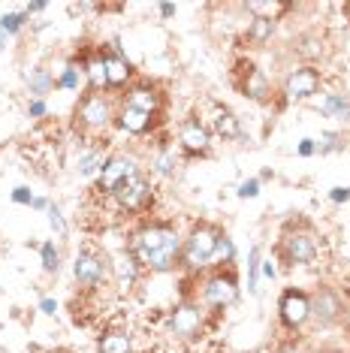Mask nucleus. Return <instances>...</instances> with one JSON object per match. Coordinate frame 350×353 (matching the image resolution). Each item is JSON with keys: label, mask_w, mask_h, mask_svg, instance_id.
<instances>
[{"label": "nucleus", "mask_w": 350, "mask_h": 353, "mask_svg": "<svg viewBox=\"0 0 350 353\" xmlns=\"http://www.w3.org/2000/svg\"><path fill=\"white\" fill-rule=\"evenodd\" d=\"M21 25H25V15H3L0 19V30L3 34H15V30H21Z\"/></svg>", "instance_id": "obj_26"}, {"label": "nucleus", "mask_w": 350, "mask_h": 353, "mask_svg": "<svg viewBox=\"0 0 350 353\" xmlns=\"http://www.w3.org/2000/svg\"><path fill=\"white\" fill-rule=\"evenodd\" d=\"M214 130L220 136H227V139H236L238 136V121L236 115L229 109H218V115H214Z\"/></svg>", "instance_id": "obj_19"}, {"label": "nucleus", "mask_w": 350, "mask_h": 353, "mask_svg": "<svg viewBox=\"0 0 350 353\" xmlns=\"http://www.w3.org/2000/svg\"><path fill=\"white\" fill-rule=\"evenodd\" d=\"M314 148H317L314 142H311V139H305V142L299 145V154H302V157H308V154H314Z\"/></svg>", "instance_id": "obj_38"}, {"label": "nucleus", "mask_w": 350, "mask_h": 353, "mask_svg": "<svg viewBox=\"0 0 350 353\" xmlns=\"http://www.w3.org/2000/svg\"><path fill=\"white\" fill-rule=\"evenodd\" d=\"M12 199H15V203H30V205H34V196L28 194V188H15Z\"/></svg>", "instance_id": "obj_34"}, {"label": "nucleus", "mask_w": 350, "mask_h": 353, "mask_svg": "<svg viewBox=\"0 0 350 353\" xmlns=\"http://www.w3.org/2000/svg\"><path fill=\"white\" fill-rule=\"evenodd\" d=\"M218 242H220L218 230H212V227L194 230V232H190V239L185 242V248H181V260H185L190 269H200V266H205V263L214 256V251H218Z\"/></svg>", "instance_id": "obj_2"}, {"label": "nucleus", "mask_w": 350, "mask_h": 353, "mask_svg": "<svg viewBox=\"0 0 350 353\" xmlns=\"http://www.w3.org/2000/svg\"><path fill=\"white\" fill-rule=\"evenodd\" d=\"M311 314L320 320V323H336V320L344 314L341 296H338L336 290H329V287L317 290V293H314V299H311Z\"/></svg>", "instance_id": "obj_7"}, {"label": "nucleus", "mask_w": 350, "mask_h": 353, "mask_svg": "<svg viewBox=\"0 0 350 353\" xmlns=\"http://www.w3.org/2000/svg\"><path fill=\"white\" fill-rule=\"evenodd\" d=\"M28 85H30V94L43 97V94H49V88H52V76L45 73V70H34V76L28 79Z\"/></svg>", "instance_id": "obj_23"}, {"label": "nucleus", "mask_w": 350, "mask_h": 353, "mask_svg": "<svg viewBox=\"0 0 350 353\" xmlns=\"http://www.w3.org/2000/svg\"><path fill=\"white\" fill-rule=\"evenodd\" d=\"M73 275L79 284H85V287H97L103 278H106V260L97 254H79L76 256V266H73Z\"/></svg>", "instance_id": "obj_6"}, {"label": "nucleus", "mask_w": 350, "mask_h": 353, "mask_svg": "<svg viewBox=\"0 0 350 353\" xmlns=\"http://www.w3.org/2000/svg\"><path fill=\"white\" fill-rule=\"evenodd\" d=\"M169 326L178 339H194V335H200L203 311L196 308V305H178L169 317Z\"/></svg>", "instance_id": "obj_5"}, {"label": "nucleus", "mask_w": 350, "mask_h": 353, "mask_svg": "<svg viewBox=\"0 0 350 353\" xmlns=\"http://www.w3.org/2000/svg\"><path fill=\"white\" fill-rule=\"evenodd\" d=\"M148 196H151V188H148V181L142 179V175H133L130 181H124L121 188L115 190V199L124 208H142L148 203Z\"/></svg>", "instance_id": "obj_10"}, {"label": "nucleus", "mask_w": 350, "mask_h": 353, "mask_svg": "<svg viewBox=\"0 0 350 353\" xmlns=\"http://www.w3.org/2000/svg\"><path fill=\"white\" fill-rule=\"evenodd\" d=\"M251 10H254V12H266L262 19H272L275 12L284 10V3H251Z\"/></svg>", "instance_id": "obj_28"}, {"label": "nucleus", "mask_w": 350, "mask_h": 353, "mask_svg": "<svg viewBox=\"0 0 350 353\" xmlns=\"http://www.w3.org/2000/svg\"><path fill=\"white\" fill-rule=\"evenodd\" d=\"M79 118H82L88 127H106L109 118H112V106H109L100 94H91V97H85L82 106H79Z\"/></svg>", "instance_id": "obj_11"}, {"label": "nucleus", "mask_w": 350, "mask_h": 353, "mask_svg": "<svg viewBox=\"0 0 350 353\" xmlns=\"http://www.w3.org/2000/svg\"><path fill=\"white\" fill-rule=\"evenodd\" d=\"M311 317V299L299 290H287L281 296V320L293 329H299L305 320Z\"/></svg>", "instance_id": "obj_4"}, {"label": "nucleus", "mask_w": 350, "mask_h": 353, "mask_svg": "<svg viewBox=\"0 0 350 353\" xmlns=\"http://www.w3.org/2000/svg\"><path fill=\"white\" fill-rule=\"evenodd\" d=\"M181 145H185L190 154H205L209 151V133H205V127L200 121H187L181 124Z\"/></svg>", "instance_id": "obj_13"}, {"label": "nucleus", "mask_w": 350, "mask_h": 353, "mask_svg": "<svg viewBox=\"0 0 350 353\" xmlns=\"http://www.w3.org/2000/svg\"><path fill=\"white\" fill-rule=\"evenodd\" d=\"M214 254H220V256H233V245H229V239H220L218 242V251Z\"/></svg>", "instance_id": "obj_35"}, {"label": "nucleus", "mask_w": 350, "mask_h": 353, "mask_svg": "<svg viewBox=\"0 0 350 353\" xmlns=\"http://www.w3.org/2000/svg\"><path fill=\"white\" fill-rule=\"evenodd\" d=\"M284 254H287L290 263H311L317 254L314 239L305 236V232H293V236L284 239Z\"/></svg>", "instance_id": "obj_12"}, {"label": "nucleus", "mask_w": 350, "mask_h": 353, "mask_svg": "<svg viewBox=\"0 0 350 353\" xmlns=\"http://www.w3.org/2000/svg\"><path fill=\"white\" fill-rule=\"evenodd\" d=\"M61 85H63V88H79V73H76L73 67H70V70H63V76H61Z\"/></svg>", "instance_id": "obj_32"}, {"label": "nucleus", "mask_w": 350, "mask_h": 353, "mask_svg": "<svg viewBox=\"0 0 350 353\" xmlns=\"http://www.w3.org/2000/svg\"><path fill=\"white\" fill-rule=\"evenodd\" d=\"M347 12H350V3H347Z\"/></svg>", "instance_id": "obj_44"}, {"label": "nucleus", "mask_w": 350, "mask_h": 353, "mask_svg": "<svg viewBox=\"0 0 350 353\" xmlns=\"http://www.w3.org/2000/svg\"><path fill=\"white\" fill-rule=\"evenodd\" d=\"M100 353H130L133 350V341L127 332H106L97 344Z\"/></svg>", "instance_id": "obj_16"}, {"label": "nucleus", "mask_w": 350, "mask_h": 353, "mask_svg": "<svg viewBox=\"0 0 350 353\" xmlns=\"http://www.w3.org/2000/svg\"><path fill=\"white\" fill-rule=\"evenodd\" d=\"M136 172V160L133 157H109L106 163H103L100 170V184L103 190H109V194H115L118 188H121L124 181H130Z\"/></svg>", "instance_id": "obj_3"}, {"label": "nucleus", "mask_w": 350, "mask_h": 353, "mask_svg": "<svg viewBox=\"0 0 350 353\" xmlns=\"http://www.w3.org/2000/svg\"><path fill=\"white\" fill-rule=\"evenodd\" d=\"M88 79H91V88L100 91V88L109 85V76H106V61H91L88 63Z\"/></svg>", "instance_id": "obj_21"}, {"label": "nucleus", "mask_w": 350, "mask_h": 353, "mask_svg": "<svg viewBox=\"0 0 350 353\" xmlns=\"http://www.w3.org/2000/svg\"><path fill=\"white\" fill-rule=\"evenodd\" d=\"M203 296H205V302H209L212 308H227V305L236 302L238 287H236V281L229 275H214L209 284H205Z\"/></svg>", "instance_id": "obj_8"}, {"label": "nucleus", "mask_w": 350, "mask_h": 353, "mask_svg": "<svg viewBox=\"0 0 350 353\" xmlns=\"http://www.w3.org/2000/svg\"><path fill=\"white\" fill-rule=\"evenodd\" d=\"M43 311H45V314H52V311H54V302H52V299H43Z\"/></svg>", "instance_id": "obj_41"}, {"label": "nucleus", "mask_w": 350, "mask_h": 353, "mask_svg": "<svg viewBox=\"0 0 350 353\" xmlns=\"http://www.w3.org/2000/svg\"><path fill=\"white\" fill-rule=\"evenodd\" d=\"M121 127L127 133H145L148 127H151V115L148 112H139V109H133V106H124L121 109Z\"/></svg>", "instance_id": "obj_14"}, {"label": "nucleus", "mask_w": 350, "mask_h": 353, "mask_svg": "<svg viewBox=\"0 0 350 353\" xmlns=\"http://www.w3.org/2000/svg\"><path fill=\"white\" fill-rule=\"evenodd\" d=\"M272 30H275V21L257 15V19L251 21V28H248V39H251V43H266V39L272 37Z\"/></svg>", "instance_id": "obj_20"}, {"label": "nucleus", "mask_w": 350, "mask_h": 353, "mask_svg": "<svg viewBox=\"0 0 350 353\" xmlns=\"http://www.w3.org/2000/svg\"><path fill=\"white\" fill-rule=\"evenodd\" d=\"M257 269H260V251L254 248L251 260H248V272H251V290H257Z\"/></svg>", "instance_id": "obj_29"}, {"label": "nucleus", "mask_w": 350, "mask_h": 353, "mask_svg": "<svg viewBox=\"0 0 350 353\" xmlns=\"http://www.w3.org/2000/svg\"><path fill=\"white\" fill-rule=\"evenodd\" d=\"M118 275H121L124 284H133V278H136V260H133L130 254L118 260Z\"/></svg>", "instance_id": "obj_24"}, {"label": "nucleus", "mask_w": 350, "mask_h": 353, "mask_svg": "<svg viewBox=\"0 0 350 353\" xmlns=\"http://www.w3.org/2000/svg\"><path fill=\"white\" fill-rule=\"evenodd\" d=\"M106 76H109V85H124L127 76H130V63H127L121 54H112V58H106Z\"/></svg>", "instance_id": "obj_17"}, {"label": "nucleus", "mask_w": 350, "mask_h": 353, "mask_svg": "<svg viewBox=\"0 0 350 353\" xmlns=\"http://www.w3.org/2000/svg\"><path fill=\"white\" fill-rule=\"evenodd\" d=\"M161 12H163V15H166V19H169V15H172V12H175V6H169V3H166V6H161Z\"/></svg>", "instance_id": "obj_42"}, {"label": "nucleus", "mask_w": 350, "mask_h": 353, "mask_svg": "<svg viewBox=\"0 0 350 353\" xmlns=\"http://www.w3.org/2000/svg\"><path fill=\"white\" fill-rule=\"evenodd\" d=\"M30 115H34V118H39V115H45V103H39V100H34V103H30Z\"/></svg>", "instance_id": "obj_37"}, {"label": "nucleus", "mask_w": 350, "mask_h": 353, "mask_svg": "<svg viewBox=\"0 0 350 353\" xmlns=\"http://www.w3.org/2000/svg\"><path fill=\"white\" fill-rule=\"evenodd\" d=\"M49 221H52V227H58V232H63V230H67V227H63V218H61V212H58V208H49Z\"/></svg>", "instance_id": "obj_33"}, {"label": "nucleus", "mask_w": 350, "mask_h": 353, "mask_svg": "<svg viewBox=\"0 0 350 353\" xmlns=\"http://www.w3.org/2000/svg\"><path fill=\"white\" fill-rule=\"evenodd\" d=\"M39 254H43V269L45 272H58V266H61V254H58V248H54L52 242L49 245H43V251H39Z\"/></svg>", "instance_id": "obj_25"}, {"label": "nucleus", "mask_w": 350, "mask_h": 353, "mask_svg": "<svg viewBox=\"0 0 350 353\" xmlns=\"http://www.w3.org/2000/svg\"><path fill=\"white\" fill-rule=\"evenodd\" d=\"M320 109H323V115L338 118V121H347L350 118V103L344 97H338V94H329V97L320 103Z\"/></svg>", "instance_id": "obj_18"}, {"label": "nucleus", "mask_w": 350, "mask_h": 353, "mask_svg": "<svg viewBox=\"0 0 350 353\" xmlns=\"http://www.w3.org/2000/svg\"><path fill=\"white\" fill-rule=\"evenodd\" d=\"M0 49H3V30H0Z\"/></svg>", "instance_id": "obj_43"}, {"label": "nucleus", "mask_w": 350, "mask_h": 353, "mask_svg": "<svg viewBox=\"0 0 350 353\" xmlns=\"http://www.w3.org/2000/svg\"><path fill=\"white\" fill-rule=\"evenodd\" d=\"M332 199H336V203H347V199H350V190H347V188H336V190H332Z\"/></svg>", "instance_id": "obj_36"}, {"label": "nucleus", "mask_w": 350, "mask_h": 353, "mask_svg": "<svg viewBox=\"0 0 350 353\" xmlns=\"http://www.w3.org/2000/svg\"><path fill=\"white\" fill-rule=\"evenodd\" d=\"M257 194H260V181H257V179L245 181L242 190H238V196H245V199H248V196H257Z\"/></svg>", "instance_id": "obj_30"}, {"label": "nucleus", "mask_w": 350, "mask_h": 353, "mask_svg": "<svg viewBox=\"0 0 350 353\" xmlns=\"http://www.w3.org/2000/svg\"><path fill=\"white\" fill-rule=\"evenodd\" d=\"M317 85H320V79L311 67H302V70H293L287 85H284V91H287V97L293 100H308L317 94Z\"/></svg>", "instance_id": "obj_9"}, {"label": "nucleus", "mask_w": 350, "mask_h": 353, "mask_svg": "<svg viewBox=\"0 0 350 353\" xmlns=\"http://www.w3.org/2000/svg\"><path fill=\"white\" fill-rule=\"evenodd\" d=\"M97 166L103 170V160H100L97 154H85L82 160H79V172H82V175H91L94 170H97Z\"/></svg>", "instance_id": "obj_27"}, {"label": "nucleus", "mask_w": 350, "mask_h": 353, "mask_svg": "<svg viewBox=\"0 0 350 353\" xmlns=\"http://www.w3.org/2000/svg\"><path fill=\"white\" fill-rule=\"evenodd\" d=\"M317 148H320V151H332V148H338V136H336V133H326V136H320Z\"/></svg>", "instance_id": "obj_31"}, {"label": "nucleus", "mask_w": 350, "mask_h": 353, "mask_svg": "<svg viewBox=\"0 0 350 353\" xmlns=\"http://www.w3.org/2000/svg\"><path fill=\"white\" fill-rule=\"evenodd\" d=\"M127 106L154 115V112L161 109V97H157V91H151V88H136V91L130 94V103H127Z\"/></svg>", "instance_id": "obj_15"}, {"label": "nucleus", "mask_w": 350, "mask_h": 353, "mask_svg": "<svg viewBox=\"0 0 350 353\" xmlns=\"http://www.w3.org/2000/svg\"><path fill=\"white\" fill-rule=\"evenodd\" d=\"M157 170H161L163 175H169L172 172V160L169 157H161V166H157Z\"/></svg>", "instance_id": "obj_39"}, {"label": "nucleus", "mask_w": 350, "mask_h": 353, "mask_svg": "<svg viewBox=\"0 0 350 353\" xmlns=\"http://www.w3.org/2000/svg\"><path fill=\"white\" fill-rule=\"evenodd\" d=\"M43 10H45V3H30V6H28V15H30V12H43Z\"/></svg>", "instance_id": "obj_40"}, {"label": "nucleus", "mask_w": 350, "mask_h": 353, "mask_svg": "<svg viewBox=\"0 0 350 353\" xmlns=\"http://www.w3.org/2000/svg\"><path fill=\"white\" fill-rule=\"evenodd\" d=\"M133 251L148 269L154 272H169L181 254V242L169 227H148L142 230L133 242Z\"/></svg>", "instance_id": "obj_1"}, {"label": "nucleus", "mask_w": 350, "mask_h": 353, "mask_svg": "<svg viewBox=\"0 0 350 353\" xmlns=\"http://www.w3.org/2000/svg\"><path fill=\"white\" fill-rule=\"evenodd\" d=\"M245 91H248L254 100H266V94H269L266 79H262L257 70H251V73H248V82H245Z\"/></svg>", "instance_id": "obj_22"}]
</instances>
